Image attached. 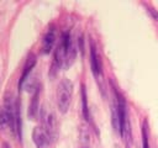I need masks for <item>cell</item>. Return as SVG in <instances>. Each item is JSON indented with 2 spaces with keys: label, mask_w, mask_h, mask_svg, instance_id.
<instances>
[{
  "label": "cell",
  "mask_w": 158,
  "mask_h": 148,
  "mask_svg": "<svg viewBox=\"0 0 158 148\" xmlns=\"http://www.w3.org/2000/svg\"><path fill=\"white\" fill-rule=\"evenodd\" d=\"M75 47L73 43V38L70 32L64 31L60 36V39L54 49V59H53V68H62V67H70L75 59Z\"/></svg>",
  "instance_id": "1"
},
{
  "label": "cell",
  "mask_w": 158,
  "mask_h": 148,
  "mask_svg": "<svg viewBox=\"0 0 158 148\" xmlns=\"http://www.w3.org/2000/svg\"><path fill=\"white\" fill-rule=\"evenodd\" d=\"M73 83L68 78L62 79L57 86V106L62 113H65L69 109L73 97Z\"/></svg>",
  "instance_id": "2"
},
{
  "label": "cell",
  "mask_w": 158,
  "mask_h": 148,
  "mask_svg": "<svg viewBox=\"0 0 158 148\" xmlns=\"http://www.w3.org/2000/svg\"><path fill=\"white\" fill-rule=\"evenodd\" d=\"M0 120L2 128L9 126V128L16 133V102H14L11 97H7L5 100L1 110Z\"/></svg>",
  "instance_id": "3"
},
{
  "label": "cell",
  "mask_w": 158,
  "mask_h": 148,
  "mask_svg": "<svg viewBox=\"0 0 158 148\" xmlns=\"http://www.w3.org/2000/svg\"><path fill=\"white\" fill-rule=\"evenodd\" d=\"M32 139L37 148H48L51 144L52 136L48 133V131L41 125L36 126L32 131Z\"/></svg>",
  "instance_id": "4"
},
{
  "label": "cell",
  "mask_w": 158,
  "mask_h": 148,
  "mask_svg": "<svg viewBox=\"0 0 158 148\" xmlns=\"http://www.w3.org/2000/svg\"><path fill=\"white\" fill-rule=\"evenodd\" d=\"M90 67H91V72L95 75V78H101L102 76V62H101V57L100 53L98 52L96 47L94 43L90 44Z\"/></svg>",
  "instance_id": "5"
},
{
  "label": "cell",
  "mask_w": 158,
  "mask_h": 148,
  "mask_svg": "<svg viewBox=\"0 0 158 148\" xmlns=\"http://www.w3.org/2000/svg\"><path fill=\"white\" fill-rule=\"evenodd\" d=\"M41 117H42V126L48 131L52 138H54L56 132H57V120H56L54 113L51 110L43 109L41 112Z\"/></svg>",
  "instance_id": "6"
},
{
  "label": "cell",
  "mask_w": 158,
  "mask_h": 148,
  "mask_svg": "<svg viewBox=\"0 0 158 148\" xmlns=\"http://www.w3.org/2000/svg\"><path fill=\"white\" fill-rule=\"evenodd\" d=\"M36 62H37V59H36V56H35V54H30V56L27 57L26 63H25V65H23L22 74H21V76H20V79H19V90H21V89H22L23 83L26 81L27 76H28V75H30V73L32 72V69H33V67H35Z\"/></svg>",
  "instance_id": "7"
},
{
  "label": "cell",
  "mask_w": 158,
  "mask_h": 148,
  "mask_svg": "<svg viewBox=\"0 0 158 148\" xmlns=\"http://www.w3.org/2000/svg\"><path fill=\"white\" fill-rule=\"evenodd\" d=\"M54 43H56V30H54V27H51V28L46 32V35L43 36V39H42V48H41V49H42V53H44V54L49 53V52L52 51Z\"/></svg>",
  "instance_id": "8"
},
{
  "label": "cell",
  "mask_w": 158,
  "mask_h": 148,
  "mask_svg": "<svg viewBox=\"0 0 158 148\" xmlns=\"http://www.w3.org/2000/svg\"><path fill=\"white\" fill-rule=\"evenodd\" d=\"M37 113H38V90H36V92L32 96V101L28 106L27 115H28L30 118H35L37 116Z\"/></svg>",
  "instance_id": "9"
},
{
  "label": "cell",
  "mask_w": 158,
  "mask_h": 148,
  "mask_svg": "<svg viewBox=\"0 0 158 148\" xmlns=\"http://www.w3.org/2000/svg\"><path fill=\"white\" fill-rule=\"evenodd\" d=\"M81 107H83V116L86 121L90 120V115H89V107H88V97H86V91H85V86H81Z\"/></svg>",
  "instance_id": "10"
},
{
  "label": "cell",
  "mask_w": 158,
  "mask_h": 148,
  "mask_svg": "<svg viewBox=\"0 0 158 148\" xmlns=\"http://www.w3.org/2000/svg\"><path fill=\"white\" fill-rule=\"evenodd\" d=\"M142 148H149V142H148V127H147V121H143L142 125Z\"/></svg>",
  "instance_id": "11"
},
{
  "label": "cell",
  "mask_w": 158,
  "mask_h": 148,
  "mask_svg": "<svg viewBox=\"0 0 158 148\" xmlns=\"http://www.w3.org/2000/svg\"><path fill=\"white\" fill-rule=\"evenodd\" d=\"M147 10H148V11L151 12V15H152V16L154 17V20H156V21H158V12H157V11H156L154 9H152V7H148Z\"/></svg>",
  "instance_id": "12"
},
{
  "label": "cell",
  "mask_w": 158,
  "mask_h": 148,
  "mask_svg": "<svg viewBox=\"0 0 158 148\" xmlns=\"http://www.w3.org/2000/svg\"><path fill=\"white\" fill-rule=\"evenodd\" d=\"M2 147H4V148H9V144H7V143H4Z\"/></svg>",
  "instance_id": "13"
}]
</instances>
